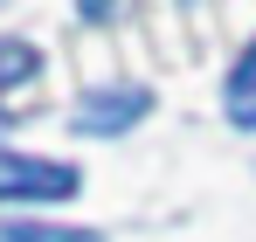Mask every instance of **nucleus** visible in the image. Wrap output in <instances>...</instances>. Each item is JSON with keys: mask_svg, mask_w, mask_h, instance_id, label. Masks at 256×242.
I'll use <instances>...</instances> for the list:
<instances>
[{"mask_svg": "<svg viewBox=\"0 0 256 242\" xmlns=\"http://www.w3.org/2000/svg\"><path fill=\"white\" fill-rule=\"evenodd\" d=\"M84 187V173L70 160H28V152H0V201H70Z\"/></svg>", "mask_w": 256, "mask_h": 242, "instance_id": "f257e3e1", "label": "nucleus"}, {"mask_svg": "<svg viewBox=\"0 0 256 242\" xmlns=\"http://www.w3.org/2000/svg\"><path fill=\"white\" fill-rule=\"evenodd\" d=\"M152 111V90H90V97H76V111H70V132H84V138H118V132H132V124Z\"/></svg>", "mask_w": 256, "mask_h": 242, "instance_id": "f03ea898", "label": "nucleus"}, {"mask_svg": "<svg viewBox=\"0 0 256 242\" xmlns=\"http://www.w3.org/2000/svg\"><path fill=\"white\" fill-rule=\"evenodd\" d=\"M42 83V48L35 42H0V111H14L21 90Z\"/></svg>", "mask_w": 256, "mask_h": 242, "instance_id": "7ed1b4c3", "label": "nucleus"}, {"mask_svg": "<svg viewBox=\"0 0 256 242\" xmlns=\"http://www.w3.org/2000/svg\"><path fill=\"white\" fill-rule=\"evenodd\" d=\"M228 124H242V132H256V42L242 48V62L228 70Z\"/></svg>", "mask_w": 256, "mask_h": 242, "instance_id": "20e7f679", "label": "nucleus"}, {"mask_svg": "<svg viewBox=\"0 0 256 242\" xmlns=\"http://www.w3.org/2000/svg\"><path fill=\"white\" fill-rule=\"evenodd\" d=\"M0 242H104L97 228H48V222H7Z\"/></svg>", "mask_w": 256, "mask_h": 242, "instance_id": "39448f33", "label": "nucleus"}]
</instances>
